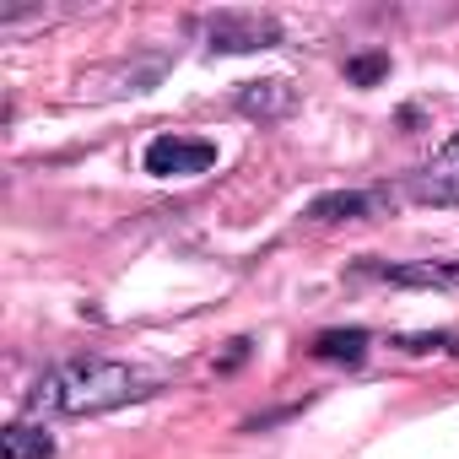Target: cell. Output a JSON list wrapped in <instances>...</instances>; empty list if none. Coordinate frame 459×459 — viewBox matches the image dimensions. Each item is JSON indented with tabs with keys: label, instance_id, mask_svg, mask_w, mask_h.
Wrapping results in <instances>:
<instances>
[{
	"label": "cell",
	"instance_id": "cell-1",
	"mask_svg": "<svg viewBox=\"0 0 459 459\" xmlns=\"http://www.w3.org/2000/svg\"><path fill=\"white\" fill-rule=\"evenodd\" d=\"M141 394H152V378L141 368L114 362V357H71V362L49 368L28 400L44 416H103V411H119Z\"/></svg>",
	"mask_w": 459,
	"mask_h": 459
},
{
	"label": "cell",
	"instance_id": "cell-2",
	"mask_svg": "<svg viewBox=\"0 0 459 459\" xmlns=\"http://www.w3.org/2000/svg\"><path fill=\"white\" fill-rule=\"evenodd\" d=\"M141 168H146L152 178H195V173H211V168H216V141L162 130V135H152V141H146Z\"/></svg>",
	"mask_w": 459,
	"mask_h": 459
},
{
	"label": "cell",
	"instance_id": "cell-3",
	"mask_svg": "<svg viewBox=\"0 0 459 459\" xmlns=\"http://www.w3.org/2000/svg\"><path fill=\"white\" fill-rule=\"evenodd\" d=\"M205 44L216 55H255V49H276L281 28L260 12H216L205 17Z\"/></svg>",
	"mask_w": 459,
	"mask_h": 459
},
{
	"label": "cell",
	"instance_id": "cell-4",
	"mask_svg": "<svg viewBox=\"0 0 459 459\" xmlns=\"http://www.w3.org/2000/svg\"><path fill=\"white\" fill-rule=\"evenodd\" d=\"M405 195L416 205H459V130L432 152L427 168H416L405 178Z\"/></svg>",
	"mask_w": 459,
	"mask_h": 459
},
{
	"label": "cell",
	"instance_id": "cell-5",
	"mask_svg": "<svg viewBox=\"0 0 459 459\" xmlns=\"http://www.w3.org/2000/svg\"><path fill=\"white\" fill-rule=\"evenodd\" d=\"M368 276L389 281V287H443L459 292V255H437V260H411V265H384V260H362Z\"/></svg>",
	"mask_w": 459,
	"mask_h": 459
},
{
	"label": "cell",
	"instance_id": "cell-6",
	"mask_svg": "<svg viewBox=\"0 0 459 459\" xmlns=\"http://www.w3.org/2000/svg\"><path fill=\"white\" fill-rule=\"evenodd\" d=\"M233 103H238V114H249V119H281V114L298 108V87H292L287 76H265V82H244Z\"/></svg>",
	"mask_w": 459,
	"mask_h": 459
},
{
	"label": "cell",
	"instance_id": "cell-7",
	"mask_svg": "<svg viewBox=\"0 0 459 459\" xmlns=\"http://www.w3.org/2000/svg\"><path fill=\"white\" fill-rule=\"evenodd\" d=\"M378 189H330L308 205V221H357V216H373L378 211Z\"/></svg>",
	"mask_w": 459,
	"mask_h": 459
},
{
	"label": "cell",
	"instance_id": "cell-8",
	"mask_svg": "<svg viewBox=\"0 0 459 459\" xmlns=\"http://www.w3.org/2000/svg\"><path fill=\"white\" fill-rule=\"evenodd\" d=\"M368 346H373V335L351 325V330H319L308 351H314L319 362H362V357H368Z\"/></svg>",
	"mask_w": 459,
	"mask_h": 459
},
{
	"label": "cell",
	"instance_id": "cell-9",
	"mask_svg": "<svg viewBox=\"0 0 459 459\" xmlns=\"http://www.w3.org/2000/svg\"><path fill=\"white\" fill-rule=\"evenodd\" d=\"M0 454H6V459H49L55 437L39 421H12L6 432H0Z\"/></svg>",
	"mask_w": 459,
	"mask_h": 459
},
{
	"label": "cell",
	"instance_id": "cell-10",
	"mask_svg": "<svg viewBox=\"0 0 459 459\" xmlns=\"http://www.w3.org/2000/svg\"><path fill=\"white\" fill-rule=\"evenodd\" d=\"M384 76H389V55H384V49L346 60V82H351V87H373V82H384Z\"/></svg>",
	"mask_w": 459,
	"mask_h": 459
},
{
	"label": "cell",
	"instance_id": "cell-11",
	"mask_svg": "<svg viewBox=\"0 0 459 459\" xmlns=\"http://www.w3.org/2000/svg\"><path fill=\"white\" fill-rule=\"evenodd\" d=\"M400 351H459V330H437V335H400Z\"/></svg>",
	"mask_w": 459,
	"mask_h": 459
},
{
	"label": "cell",
	"instance_id": "cell-12",
	"mask_svg": "<svg viewBox=\"0 0 459 459\" xmlns=\"http://www.w3.org/2000/svg\"><path fill=\"white\" fill-rule=\"evenodd\" d=\"M244 357H249V341H233V351H227V357H221V373H227V368H238Z\"/></svg>",
	"mask_w": 459,
	"mask_h": 459
}]
</instances>
